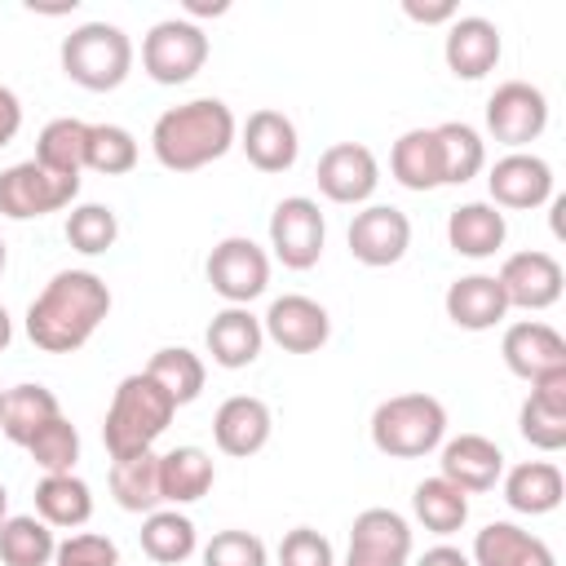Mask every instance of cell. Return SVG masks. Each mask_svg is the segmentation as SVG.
<instances>
[{"instance_id": "bcb514c9", "label": "cell", "mask_w": 566, "mask_h": 566, "mask_svg": "<svg viewBox=\"0 0 566 566\" xmlns=\"http://www.w3.org/2000/svg\"><path fill=\"white\" fill-rule=\"evenodd\" d=\"M18 128H22V102L9 84H0V146H9L18 137Z\"/></svg>"}, {"instance_id": "f5cc1de1", "label": "cell", "mask_w": 566, "mask_h": 566, "mask_svg": "<svg viewBox=\"0 0 566 566\" xmlns=\"http://www.w3.org/2000/svg\"><path fill=\"white\" fill-rule=\"evenodd\" d=\"M0 402H4V385H0Z\"/></svg>"}, {"instance_id": "f6af8a7d", "label": "cell", "mask_w": 566, "mask_h": 566, "mask_svg": "<svg viewBox=\"0 0 566 566\" xmlns=\"http://www.w3.org/2000/svg\"><path fill=\"white\" fill-rule=\"evenodd\" d=\"M402 13L411 18V22H424V27H438V22H455L460 13H455V4L451 0H438V4H420V0H402Z\"/></svg>"}, {"instance_id": "8992f818", "label": "cell", "mask_w": 566, "mask_h": 566, "mask_svg": "<svg viewBox=\"0 0 566 566\" xmlns=\"http://www.w3.org/2000/svg\"><path fill=\"white\" fill-rule=\"evenodd\" d=\"M208 62V35L190 18H164L142 40V71L155 84H186Z\"/></svg>"}, {"instance_id": "1f68e13d", "label": "cell", "mask_w": 566, "mask_h": 566, "mask_svg": "<svg viewBox=\"0 0 566 566\" xmlns=\"http://www.w3.org/2000/svg\"><path fill=\"white\" fill-rule=\"evenodd\" d=\"M111 495L124 513H155L164 504V486H159V455L142 451V455H124L111 460Z\"/></svg>"}, {"instance_id": "83f0119b", "label": "cell", "mask_w": 566, "mask_h": 566, "mask_svg": "<svg viewBox=\"0 0 566 566\" xmlns=\"http://www.w3.org/2000/svg\"><path fill=\"white\" fill-rule=\"evenodd\" d=\"M217 482V464L203 447H172L159 455V486H164V504H195L212 491Z\"/></svg>"}, {"instance_id": "c3c4849f", "label": "cell", "mask_w": 566, "mask_h": 566, "mask_svg": "<svg viewBox=\"0 0 566 566\" xmlns=\"http://www.w3.org/2000/svg\"><path fill=\"white\" fill-rule=\"evenodd\" d=\"M9 340H13V318H9V310L0 305V349H9Z\"/></svg>"}, {"instance_id": "f907efd6", "label": "cell", "mask_w": 566, "mask_h": 566, "mask_svg": "<svg viewBox=\"0 0 566 566\" xmlns=\"http://www.w3.org/2000/svg\"><path fill=\"white\" fill-rule=\"evenodd\" d=\"M9 517V491H4V482H0V522Z\"/></svg>"}, {"instance_id": "2e32d148", "label": "cell", "mask_w": 566, "mask_h": 566, "mask_svg": "<svg viewBox=\"0 0 566 566\" xmlns=\"http://www.w3.org/2000/svg\"><path fill=\"white\" fill-rule=\"evenodd\" d=\"M500 354H504V367L513 376H522L526 385H535L553 371H566V340H562L557 327H548L539 318L509 323L504 340H500Z\"/></svg>"}, {"instance_id": "d6986e66", "label": "cell", "mask_w": 566, "mask_h": 566, "mask_svg": "<svg viewBox=\"0 0 566 566\" xmlns=\"http://www.w3.org/2000/svg\"><path fill=\"white\" fill-rule=\"evenodd\" d=\"M500 53H504V40H500V27L491 18L469 13V18H455L447 27L442 57H447V71L455 80H482V75H491L495 62H500Z\"/></svg>"}, {"instance_id": "60d3db41", "label": "cell", "mask_w": 566, "mask_h": 566, "mask_svg": "<svg viewBox=\"0 0 566 566\" xmlns=\"http://www.w3.org/2000/svg\"><path fill=\"white\" fill-rule=\"evenodd\" d=\"M27 455L35 460L40 473H75V460H80V433L66 416L49 420L31 442H27Z\"/></svg>"}, {"instance_id": "836d02e7", "label": "cell", "mask_w": 566, "mask_h": 566, "mask_svg": "<svg viewBox=\"0 0 566 566\" xmlns=\"http://www.w3.org/2000/svg\"><path fill=\"white\" fill-rule=\"evenodd\" d=\"M433 137H438V155H442V186H464L486 168V142L473 124L447 119L433 128Z\"/></svg>"}, {"instance_id": "d590c367", "label": "cell", "mask_w": 566, "mask_h": 566, "mask_svg": "<svg viewBox=\"0 0 566 566\" xmlns=\"http://www.w3.org/2000/svg\"><path fill=\"white\" fill-rule=\"evenodd\" d=\"M195 548H199V531H195V522H190L186 513H177V509H155V513H146V522H142V553H146L150 562H159V566H181Z\"/></svg>"}, {"instance_id": "f1b7e54d", "label": "cell", "mask_w": 566, "mask_h": 566, "mask_svg": "<svg viewBox=\"0 0 566 566\" xmlns=\"http://www.w3.org/2000/svg\"><path fill=\"white\" fill-rule=\"evenodd\" d=\"M35 517L57 526V531H75L93 517V491L84 478L75 473H44L35 482Z\"/></svg>"}, {"instance_id": "7a4b0ae2", "label": "cell", "mask_w": 566, "mask_h": 566, "mask_svg": "<svg viewBox=\"0 0 566 566\" xmlns=\"http://www.w3.org/2000/svg\"><path fill=\"white\" fill-rule=\"evenodd\" d=\"M239 142V119L221 97L168 106L150 128V150L168 172H199Z\"/></svg>"}, {"instance_id": "7c38bea8", "label": "cell", "mask_w": 566, "mask_h": 566, "mask_svg": "<svg viewBox=\"0 0 566 566\" xmlns=\"http://www.w3.org/2000/svg\"><path fill=\"white\" fill-rule=\"evenodd\" d=\"M509 310H548L562 301V261L553 252H539V248H526V252H513L504 256L500 274H495Z\"/></svg>"}, {"instance_id": "f35d334b", "label": "cell", "mask_w": 566, "mask_h": 566, "mask_svg": "<svg viewBox=\"0 0 566 566\" xmlns=\"http://www.w3.org/2000/svg\"><path fill=\"white\" fill-rule=\"evenodd\" d=\"M84 168L102 177H124L137 168V137L124 124H88V150Z\"/></svg>"}, {"instance_id": "ab89813d", "label": "cell", "mask_w": 566, "mask_h": 566, "mask_svg": "<svg viewBox=\"0 0 566 566\" xmlns=\"http://www.w3.org/2000/svg\"><path fill=\"white\" fill-rule=\"evenodd\" d=\"M115 239H119L115 208H106V203H80V208H71V217H66V243L75 252L102 256V252L115 248Z\"/></svg>"}, {"instance_id": "d6a6232c", "label": "cell", "mask_w": 566, "mask_h": 566, "mask_svg": "<svg viewBox=\"0 0 566 566\" xmlns=\"http://www.w3.org/2000/svg\"><path fill=\"white\" fill-rule=\"evenodd\" d=\"M84 150H88V124L75 119V115L49 119L35 137V164L57 172V177H80L84 172Z\"/></svg>"}, {"instance_id": "681fc988", "label": "cell", "mask_w": 566, "mask_h": 566, "mask_svg": "<svg viewBox=\"0 0 566 566\" xmlns=\"http://www.w3.org/2000/svg\"><path fill=\"white\" fill-rule=\"evenodd\" d=\"M186 13H195V18H199V13H226V4H199V0H190Z\"/></svg>"}, {"instance_id": "816d5d0a", "label": "cell", "mask_w": 566, "mask_h": 566, "mask_svg": "<svg viewBox=\"0 0 566 566\" xmlns=\"http://www.w3.org/2000/svg\"><path fill=\"white\" fill-rule=\"evenodd\" d=\"M4 265H9V248H4V239H0V274H4Z\"/></svg>"}, {"instance_id": "ffe728a7", "label": "cell", "mask_w": 566, "mask_h": 566, "mask_svg": "<svg viewBox=\"0 0 566 566\" xmlns=\"http://www.w3.org/2000/svg\"><path fill=\"white\" fill-rule=\"evenodd\" d=\"M442 473L451 486H460L464 495L491 491L504 478V451L486 438V433H460V438H442Z\"/></svg>"}, {"instance_id": "9c48e42d", "label": "cell", "mask_w": 566, "mask_h": 566, "mask_svg": "<svg viewBox=\"0 0 566 566\" xmlns=\"http://www.w3.org/2000/svg\"><path fill=\"white\" fill-rule=\"evenodd\" d=\"M548 128V97L544 88L526 84V80H504L495 84V93L486 97V133L509 146V150H522L531 146L539 133Z\"/></svg>"}, {"instance_id": "277c9868", "label": "cell", "mask_w": 566, "mask_h": 566, "mask_svg": "<svg viewBox=\"0 0 566 566\" xmlns=\"http://www.w3.org/2000/svg\"><path fill=\"white\" fill-rule=\"evenodd\" d=\"M447 438V407L433 394H394L371 411V447L389 460H420Z\"/></svg>"}, {"instance_id": "cb8c5ba5", "label": "cell", "mask_w": 566, "mask_h": 566, "mask_svg": "<svg viewBox=\"0 0 566 566\" xmlns=\"http://www.w3.org/2000/svg\"><path fill=\"white\" fill-rule=\"evenodd\" d=\"M473 566H557L553 548L522 531L517 522H486L478 535H473V553H469Z\"/></svg>"}, {"instance_id": "7dc6e473", "label": "cell", "mask_w": 566, "mask_h": 566, "mask_svg": "<svg viewBox=\"0 0 566 566\" xmlns=\"http://www.w3.org/2000/svg\"><path fill=\"white\" fill-rule=\"evenodd\" d=\"M416 566H473V562H469V553H460L451 544H433Z\"/></svg>"}, {"instance_id": "d4e9b609", "label": "cell", "mask_w": 566, "mask_h": 566, "mask_svg": "<svg viewBox=\"0 0 566 566\" xmlns=\"http://www.w3.org/2000/svg\"><path fill=\"white\" fill-rule=\"evenodd\" d=\"M504 239H509V221H504V212H500L495 203H486V199L460 203V208H451V217H447V243H451V252H460V256H469V261L495 256V252L504 248Z\"/></svg>"}, {"instance_id": "7bdbcfd3", "label": "cell", "mask_w": 566, "mask_h": 566, "mask_svg": "<svg viewBox=\"0 0 566 566\" xmlns=\"http://www.w3.org/2000/svg\"><path fill=\"white\" fill-rule=\"evenodd\" d=\"M53 566H119V548L111 535H97V531H75L57 544L53 553Z\"/></svg>"}, {"instance_id": "44dd1931", "label": "cell", "mask_w": 566, "mask_h": 566, "mask_svg": "<svg viewBox=\"0 0 566 566\" xmlns=\"http://www.w3.org/2000/svg\"><path fill=\"white\" fill-rule=\"evenodd\" d=\"M239 146H243V155L256 172H287L301 155L296 124L274 106H261V111L248 115V124L239 128Z\"/></svg>"}, {"instance_id": "52a82bcc", "label": "cell", "mask_w": 566, "mask_h": 566, "mask_svg": "<svg viewBox=\"0 0 566 566\" xmlns=\"http://www.w3.org/2000/svg\"><path fill=\"white\" fill-rule=\"evenodd\" d=\"M75 195H80V177H57L35 159H22L0 172V217L9 221H35V217L62 212L71 208Z\"/></svg>"}, {"instance_id": "ba28073f", "label": "cell", "mask_w": 566, "mask_h": 566, "mask_svg": "<svg viewBox=\"0 0 566 566\" xmlns=\"http://www.w3.org/2000/svg\"><path fill=\"white\" fill-rule=\"evenodd\" d=\"M208 283L226 305H248L270 287V252L248 234H230L208 252Z\"/></svg>"}, {"instance_id": "484cf974", "label": "cell", "mask_w": 566, "mask_h": 566, "mask_svg": "<svg viewBox=\"0 0 566 566\" xmlns=\"http://www.w3.org/2000/svg\"><path fill=\"white\" fill-rule=\"evenodd\" d=\"M442 305H447V318L455 327H464V332H491L509 314V301H504L495 274H464V279H455L447 287Z\"/></svg>"}, {"instance_id": "6da1fadb", "label": "cell", "mask_w": 566, "mask_h": 566, "mask_svg": "<svg viewBox=\"0 0 566 566\" xmlns=\"http://www.w3.org/2000/svg\"><path fill=\"white\" fill-rule=\"evenodd\" d=\"M111 314V287L93 270H57L27 305V336L44 354H75Z\"/></svg>"}, {"instance_id": "9a60e30c", "label": "cell", "mask_w": 566, "mask_h": 566, "mask_svg": "<svg viewBox=\"0 0 566 566\" xmlns=\"http://www.w3.org/2000/svg\"><path fill=\"white\" fill-rule=\"evenodd\" d=\"M261 332H265V340H274L287 354H318L332 336V318L314 296L283 292V296L270 301V310L261 318Z\"/></svg>"}, {"instance_id": "e0dca14e", "label": "cell", "mask_w": 566, "mask_h": 566, "mask_svg": "<svg viewBox=\"0 0 566 566\" xmlns=\"http://www.w3.org/2000/svg\"><path fill=\"white\" fill-rule=\"evenodd\" d=\"M486 190H491L495 208L526 212V208H539L553 199V168H548V159H539L531 150H509L504 159L491 164Z\"/></svg>"}, {"instance_id": "4316f807", "label": "cell", "mask_w": 566, "mask_h": 566, "mask_svg": "<svg viewBox=\"0 0 566 566\" xmlns=\"http://www.w3.org/2000/svg\"><path fill=\"white\" fill-rule=\"evenodd\" d=\"M562 495H566V478L553 460H522L504 473V500L513 513L544 517L562 504Z\"/></svg>"}, {"instance_id": "7402d4cb", "label": "cell", "mask_w": 566, "mask_h": 566, "mask_svg": "<svg viewBox=\"0 0 566 566\" xmlns=\"http://www.w3.org/2000/svg\"><path fill=\"white\" fill-rule=\"evenodd\" d=\"M517 433L535 451H562L566 447V371H553L531 385L522 411H517Z\"/></svg>"}, {"instance_id": "5b68a950", "label": "cell", "mask_w": 566, "mask_h": 566, "mask_svg": "<svg viewBox=\"0 0 566 566\" xmlns=\"http://www.w3.org/2000/svg\"><path fill=\"white\" fill-rule=\"evenodd\" d=\"M62 71L88 93H111L133 71V40L115 22H84L62 40Z\"/></svg>"}, {"instance_id": "74e56055", "label": "cell", "mask_w": 566, "mask_h": 566, "mask_svg": "<svg viewBox=\"0 0 566 566\" xmlns=\"http://www.w3.org/2000/svg\"><path fill=\"white\" fill-rule=\"evenodd\" d=\"M411 513L424 531L433 535H455L469 522V495L460 486H451L447 478H424L411 495Z\"/></svg>"}, {"instance_id": "3957f363", "label": "cell", "mask_w": 566, "mask_h": 566, "mask_svg": "<svg viewBox=\"0 0 566 566\" xmlns=\"http://www.w3.org/2000/svg\"><path fill=\"white\" fill-rule=\"evenodd\" d=\"M172 416H177V402L146 371L124 376L115 385L111 407H106V420H102V442H106L111 460L155 451V438L172 424Z\"/></svg>"}, {"instance_id": "ac0fdd59", "label": "cell", "mask_w": 566, "mask_h": 566, "mask_svg": "<svg viewBox=\"0 0 566 566\" xmlns=\"http://www.w3.org/2000/svg\"><path fill=\"white\" fill-rule=\"evenodd\" d=\"M270 433H274V411L256 394H234L212 416V442H217V451H226L234 460L256 455L270 442Z\"/></svg>"}, {"instance_id": "f546056e", "label": "cell", "mask_w": 566, "mask_h": 566, "mask_svg": "<svg viewBox=\"0 0 566 566\" xmlns=\"http://www.w3.org/2000/svg\"><path fill=\"white\" fill-rule=\"evenodd\" d=\"M62 416V402L53 389L44 385H13L4 389V402H0V433L18 447H27L49 420Z\"/></svg>"}, {"instance_id": "30bf717a", "label": "cell", "mask_w": 566, "mask_h": 566, "mask_svg": "<svg viewBox=\"0 0 566 566\" xmlns=\"http://www.w3.org/2000/svg\"><path fill=\"white\" fill-rule=\"evenodd\" d=\"M327 243V221L314 199L287 195L270 212V248L287 270H314Z\"/></svg>"}, {"instance_id": "4dcf8cb0", "label": "cell", "mask_w": 566, "mask_h": 566, "mask_svg": "<svg viewBox=\"0 0 566 566\" xmlns=\"http://www.w3.org/2000/svg\"><path fill=\"white\" fill-rule=\"evenodd\" d=\"M389 172L407 190H438L442 186V155L433 128H407L389 150Z\"/></svg>"}, {"instance_id": "b9f144b4", "label": "cell", "mask_w": 566, "mask_h": 566, "mask_svg": "<svg viewBox=\"0 0 566 566\" xmlns=\"http://www.w3.org/2000/svg\"><path fill=\"white\" fill-rule=\"evenodd\" d=\"M203 566H270V548L252 531H217L203 544Z\"/></svg>"}, {"instance_id": "e575fe53", "label": "cell", "mask_w": 566, "mask_h": 566, "mask_svg": "<svg viewBox=\"0 0 566 566\" xmlns=\"http://www.w3.org/2000/svg\"><path fill=\"white\" fill-rule=\"evenodd\" d=\"M146 376H150L177 407H186V402H195V398L203 394L208 367H203V358H199L195 349H186V345H164V349L150 354Z\"/></svg>"}, {"instance_id": "5bb4252c", "label": "cell", "mask_w": 566, "mask_h": 566, "mask_svg": "<svg viewBox=\"0 0 566 566\" xmlns=\"http://www.w3.org/2000/svg\"><path fill=\"white\" fill-rule=\"evenodd\" d=\"M314 177H318L323 199L354 208V203H367V199L376 195V186H380V164H376L371 146H363V142H336V146H327V150L318 155Z\"/></svg>"}, {"instance_id": "603a6c76", "label": "cell", "mask_w": 566, "mask_h": 566, "mask_svg": "<svg viewBox=\"0 0 566 566\" xmlns=\"http://www.w3.org/2000/svg\"><path fill=\"white\" fill-rule=\"evenodd\" d=\"M203 340H208V354H212L217 367L239 371V367H252L261 358L265 332H261V318L248 305H226L221 314H212Z\"/></svg>"}, {"instance_id": "4fadbf2b", "label": "cell", "mask_w": 566, "mask_h": 566, "mask_svg": "<svg viewBox=\"0 0 566 566\" xmlns=\"http://www.w3.org/2000/svg\"><path fill=\"white\" fill-rule=\"evenodd\" d=\"M411 562V526L394 509H363L349 526L345 566H407Z\"/></svg>"}, {"instance_id": "ee69618b", "label": "cell", "mask_w": 566, "mask_h": 566, "mask_svg": "<svg viewBox=\"0 0 566 566\" xmlns=\"http://www.w3.org/2000/svg\"><path fill=\"white\" fill-rule=\"evenodd\" d=\"M279 566H336L332 539L314 526H292L279 544Z\"/></svg>"}, {"instance_id": "8d00e7d4", "label": "cell", "mask_w": 566, "mask_h": 566, "mask_svg": "<svg viewBox=\"0 0 566 566\" xmlns=\"http://www.w3.org/2000/svg\"><path fill=\"white\" fill-rule=\"evenodd\" d=\"M53 526L35 513H13L0 522V566H53Z\"/></svg>"}, {"instance_id": "8fae6325", "label": "cell", "mask_w": 566, "mask_h": 566, "mask_svg": "<svg viewBox=\"0 0 566 566\" xmlns=\"http://www.w3.org/2000/svg\"><path fill=\"white\" fill-rule=\"evenodd\" d=\"M345 239H349V256L358 265L385 270V265H398L407 256V248H411V221L394 203H367L363 212H354Z\"/></svg>"}]
</instances>
